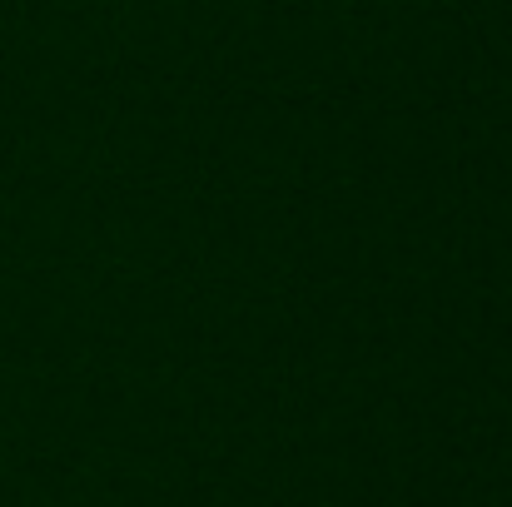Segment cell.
Masks as SVG:
<instances>
[]
</instances>
